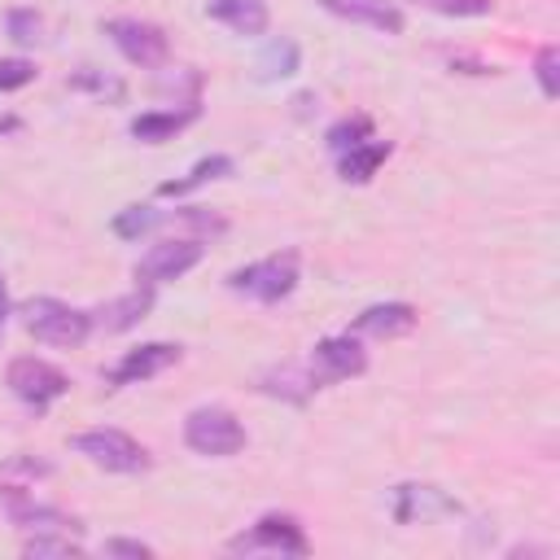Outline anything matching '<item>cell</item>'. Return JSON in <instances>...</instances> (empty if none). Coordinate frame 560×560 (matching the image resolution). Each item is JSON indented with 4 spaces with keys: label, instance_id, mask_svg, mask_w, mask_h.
<instances>
[{
    "label": "cell",
    "instance_id": "603a6c76",
    "mask_svg": "<svg viewBox=\"0 0 560 560\" xmlns=\"http://www.w3.org/2000/svg\"><path fill=\"white\" fill-rule=\"evenodd\" d=\"M4 31H9V39H13V44L31 48V44H39V39H44V18H39L35 9L18 4V9H9V13H4Z\"/></svg>",
    "mask_w": 560,
    "mask_h": 560
},
{
    "label": "cell",
    "instance_id": "cb8c5ba5",
    "mask_svg": "<svg viewBox=\"0 0 560 560\" xmlns=\"http://www.w3.org/2000/svg\"><path fill=\"white\" fill-rule=\"evenodd\" d=\"M534 74H538L542 96L556 101V96H560V48H556V44L538 48V57H534Z\"/></svg>",
    "mask_w": 560,
    "mask_h": 560
},
{
    "label": "cell",
    "instance_id": "d4e9b609",
    "mask_svg": "<svg viewBox=\"0 0 560 560\" xmlns=\"http://www.w3.org/2000/svg\"><path fill=\"white\" fill-rule=\"evenodd\" d=\"M66 83H70V88H83V92H96V96H109V101L122 96V79H109V74H101V70H92V66L74 70Z\"/></svg>",
    "mask_w": 560,
    "mask_h": 560
},
{
    "label": "cell",
    "instance_id": "d6986e66",
    "mask_svg": "<svg viewBox=\"0 0 560 560\" xmlns=\"http://www.w3.org/2000/svg\"><path fill=\"white\" fill-rule=\"evenodd\" d=\"M232 171H236V162H232L228 153H210V158H201V162H197V166H192L184 179H166L158 192H162V197H184V192L201 188L206 179H228Z\"/></svg>",
    "mask_w": 560,
    "mask_h": 560
},
{
    "label": "cell",
    "instance_id": "6da1fadb",
    "mask_svg": "<svg viewBox=\"0 0 560 560\" xmlns=\"http://www.w3.org/2000/svg\"><path fill=\"white\" fill-rule=\"evenodd\" d=\"M22 324L44 346H83L92 332V315L61 298H31L22 306Z\"/></svg>",
    "mask_w": 560,
    "mask_h": 560
},
{
    "label": "cell",
    "instance_id": "5bb4252c",
    "mask_svg": "<svg viewBox=\"0 0 560 560\" xmlns=\"http://www.w3.org/2000/svg\"><path fill=\"white\" fill-rule=\"evenodd\" d=\"M206 13L214 18V22H223L228 31H236V35H267V26H271V9H267V0H206Z\"/></svg>",
    "mask_w": 560,
    "mask_h": 560
},
{
    "label": "cell",
    "instance_id": "4316f807",
    "mask_svg": "<svg viewBox=\"0 0 560 560\" xmlns=\"http://www.w3.org/2000/svg\"><path fill=\"white\" fill-rule=\"evenodd\" d=\"M416 4L446 13V18H486L490 13V0H416Z\"/></svg>",
    "mask_w": 560,
    "mask_h": 560
},
{
    "label": "cell",
    "instance_id": "8992f818",
    "mask_svg": "<svg viewBox=\"0 0 560 560\" xmlns=\"http://www.w3.org/2000/svg\"><path fill=\"white\" fill-rule=\"evenodd\" d=\"M201 254H206V245H201L197 236H171V241L149 245V249L140 254V262H136L131 276H136V284L158 289V284L179 280L184 271H192V267L201 262Z\"/></svg>",
    "mask_w": 560,
    "mask_h": 560
},
{
    "label": "cell",
    "instance_id": "7402d4cb",
    "mask_svg": "<svg viewBox=\"0 0 560 560\" xmlns=\"http://www.w3.org/2000/svg\"><path fill=\"white\" fill-rule=\"evenodd\" d=\"M158 223H162V214H158L153 206H122V210L114 214V236L140 241V236H149Z\"/></svg>",
    "mask_w": 560,
    "mask_h": 560
},
{
    "label": "cell",
    "instance_id": "ac0fdd59",
    "mask_svg": "<svg viewBox=\"0 0 560 560\" xmlns=\"http://www.w3.org/2000/svg\"><path fill=\"white\" fill-rule=\"evenodd\" d=\"M298 66H302V48L289 39V35H280V39H267V48L258 52V79L262 83H276V79H289V74H298Z\"/></svg>",
    "mask_w": 560,
    "mask_h": 560
},
{
    "label": "cell",
    "instance_id": "8fae6325",
    "mask_svg": "<svg viewBox=\"0 0 560 560\" xmlns=\"http://www.w3.org/2000/svg\"><path fill=\"white\" fill-rule=\"evenodd\" d=\"M328 13H337L341 22H359V26H372V31H385V35H402V9L389 4V0H319Z\"/></svg>",
    "mask_w": 560,
    "mask_h": 560
},
{
    "label": "cell",
    "instance_id": "484cf974",
    "mask_svg": "<svg viewBox=\"0 0 560 560\" xmlns=\"http://www.w3.org/2000/svg\"><path fill=\"white\" fill-rule=\"evenodd\" d=\"M35 79V61L26 57H0V92H18Z\"/></svg>",
    "mask_w": 560,
    "mask_h": 560
},
{
    "label": "cell",
    "instance_id": "ba28073f",
    "mask_svg": "<svg viewBox=\"0 0 560 560\" xmlns=\"http://www.w3.org/2000/svg\"><path fill=\"white\" fill-rule=\"evenodd\" d=\"M232 551H271V556H306V534H302V525H298V516H289V512H267V516H258L245 534H236L232 542H228Z\"/></svg>",
    "mask_w": 560,
    "mask_h": 560
},
{
    "label": "cell",
    "instance_id": "ffe728a7",
    "mask_svg": "<svg viewBox=\"0 0 560 560\" xmlns=\"http://www.w3.org/2000/svg\"><path fill=\"white\" fill-rule=\"evenodd\" d=\"M258 389H262V394H276V398H289V402H302V398L315 389V381H311L306 363H284V368L267 372Z\"/></svg>",
    "mask_w": 560,
    "mask_h": 560
},
{
    "label": "cell",
    "instance_id": "5b68a950",
    "mask_svg": "<svg viewBox=\"0 0 560 560\" xmlns=\"http://www.w3.org/2000/svg\"><path fill=\"white\" fill-rule=\"evenodd\" d=\"M105 35L140 70H158L171 57V39H166V31L158 22H144V18H109L105 22Z\"/></svg>",
    "mask_w": 560,
    "mask_h": 560
},
{
    "label": "cell",
    "instance_id": "52a82bcc",
    "mask_svg": "<svg viewBox=\"0 0 560 560\" xmlns=\"http://www.w3.org/2000/svg\"><path fill=\"white\" fill-rule=\"evenodd\" d=\"M4 385H9V389H13V398H22L26 407L44 411L48 402H57V398L70 389V376H66L57 363H48V359L22 354V359H13V363H9Z\"/></svg>",
    "mask_w": 560,
    "mask_h": 560
},
{
    "label": "cell",
    "instance_id": "9a60e30c",
    "mask_svg": "<svg viewBox=\"0 0 560 560\" xmlns=\"http://www.w3.org/2000/svg\"><path fill=\"white\" fill-rule=\"evenodd\" d=\"M197 114H201L197 101H188L184 109H144V114L131 118V136H136L140 144H162V140H171V136H179Z\"/></svg>",
    "mask_w": 560,
    "mask_h": 560
},
{
    "label": "cell",
    "instance_id": "f1b7e54d",
    "mask_svg": "<svg viewBox=\"0 0 560 560\" xmlns=\"http://www.w3.org/2000/svg\"><path fill=\"white\" fill-rule=\"evenodd\" d=\"M175 219H179V223H188V228H197V232H223V228H228L219 214H206L201 206H179V210H175Z\"/></svg>",
    "mask_w": 560,
    "mask_h": 560
},
{
    "label": "cell",
    "instance_id": "83f0119b",
    "mask_svg": "<svg viewBox=\"0 0 560 560\" xmlns=\"http://www.w3.org/2000/svg\"><path fill=\"white\" fill-rule=\"evenodd\" d=\"M22 551H26V556H79V542L52 538V534H35V538L22 542Z\"/></svg>",
    "mask_w": 560,
    "mask_h": 560
},
{
    "label": "cell",
    "instance_id": "9c48e42d",
    "mask_svg": "<svg viewBox=\"0 0 560 560\" xmlns=\"http://www.w3.org/2000/svg\"><path fill=\"white\" fill-rule=\"evenodd\" d=\"M363 368H368V350H363L350 332H337V337L315 341V350H311V359H306V372H311L315 389H319V385L350 381V376H359Z\"/></svg>",
    "mask_w": 560,
    "mask_h": 560
},
{
    "label": "cell",
    "instance_id": "30bf717a",
    "mask_svg": "<svg viewBox=\"0 0 560 560\" xmlns=\"http://www.w3.org/2000/svg\"><path fill=\"white\" fill-rule=\"evenodd\" d=\"M171 363H179V346H171V341H144V346L127 350V354L105 372V385H109V389L140 385V381H149V376L166 372Z\"/></svg>",
    "mask_w": 560,
    "mask_h": 560
},
{
    "label": "cell",
    "instance_id": "4fadbf2b",
    "mask_svg": "<svg viewBox=\"0 0 560 560\" xmlns=\"http://www.w3.org/2000/svg\"><path fill=\"white\" fill-rule=\"evenodd\" d=\"M451 512H459V503L446 499L438 486H398V490H394V516H398L402 525L429 521V516H451Z\"/></svg>",
    "mask_w": 560,
    "mask_h": 560
},
{
    "label": "cell",
    "instance_id": "44dd1931",
    "mask_svg": "<svg viewBox=\"0 0 560 560\" xmlns=\"http://www.w3.org/2000/svg\"><path fill=\"white\" fill-rule=\"evenodd\" d=\"M363 140H372V118H368V114H350V118L332 122V127H328V136H324V144H328L337 158H341L346 149L363 144Z\"/></svg>",
    "mask_w": 560,
    "mask_h": 560
},
{
    "label": "cell",
    "instance_id": "f546056e",
    "mask_svg": "<svg viewBox=\"0 0 560 560\" xmlns=\"http://www.w3.org/2000/svg\"><path fill=\"white\" fill-rule=\"evenodd\" d=\"M105 551H109V556H136V560L153 556V547H149V542H136V538H109Z\"/></svg>",
    "mask_w": 560,
    "mask_h": 560
},
{
    "label": "cell",
    "instance_id": "7a4b0ae2",
    "mask_svg": "<svg viewBox=\"0 0 560 560\" xmlns=\"http://www.w3.org/2000/svg\"><path fill=\"white\" fill-rule=\"evenodd\" d=\"M228 289L249 293L254 302H280L298 289V249H276L249 267H236L228 276Z\"/></svg>",
    "mask_w": 560,
    "mask_h": 560
},
{
    "label": "cell",
    "instance_id": "3957f363",
    "mask_svg": "<svg viewBox=\"0 0 560 560\" xmlns=\"http://www.w3.org/2000/svg\"><path fill=\"white\" fill-rule=\"evenodd\" d=\"M184 442L197 455L228 459V455L245 451V424L228 407H197L184 416Z\"/></svg>",
    "mask_w": 560,
    "mask_h": 560
},
{
    "label": "cell",
    "instance_id": "e0dca14e",
    "mask_svg": "<svg viewBox=\"0 0 560 560\" xmlns=\"http://www.w3.org/2000/svg\"><path fill=\"white\" fill-rule=\"evenodd\" d=\"M149 306H153V289L136 284L131 293H122V298H114L109 306H101V315H92V324L101 319L109 332H127L131 324H140V319L149 315Z\"/></svg>",
    "mask_w": 560,
    "mask_h": 560
},
{
    "label": "cell",
    "instance_id": "4dcf8cb0",
    "mask_svg": "<svg viewBox=\"0 0 560 560\" xmlns=\"http://www.w3.org/2000/svg\"><path fill=\"white\" fill-rule=\"evenodd\" d=\"M9 289H4V280H0V332H4V324H9Z\"/></svg>",
    "mask_w": 560,
    "mask_h": 560
},
{
    "label": "cell",
    "instance_id": "2e32d148",
    "mask_svg": "<svg viewBox=\"0 0 560 560\" xmlns=\"http://www.w3.org/2000/svg\"><path fill=\"white\" fill-rule=\"evenodd\" d=\"M389 158V144L385 140H363V144H354V149H346L341 158H337V175L346 179V184H368L376 171H381V162Z\"/></svg>",
    "mask_w": 560,
    "mask_h": 560
},
{
    "label": "cell",
    "instance_id": "7c38bea8",
    "mask_svg": "<svg viewBox=\"0 0 560 560\" xmlns=\"http://www.w3.org/2000/svg\"><path fill=\"white\" fill-rule=\"evenodd\" d=\"M411 328H416V306L411 302H376V306L354 315V332H368V337H381V341L407 337Z\"/></svg>",
    "mask_w": 560,
    "mask_h": 560
},
{
    "label": "cell",
    "instance_id": "277c9868",
    "mask_svg": "<svg viewBox=\"0 0 560 560\" xmlns=\"http://www.w3.org/2000/svg\"><path fill=\"white\" fill-rule=\"evenodd\" d=\"M70 446L83 459H92L96 468H105V472H127L131 477V472L149 468V451L122 429H83V433L70 438Z\"/></svg>",
    "mask_w": 560,
    "mask_h": 560
}]
</instances>
